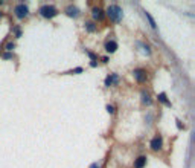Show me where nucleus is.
Instances as JSON below:
<instances>
[{
  "label": "nucleus",
  "mask_w": 195,
  "mask_h": 168,
  "mask_svg": "<svg viewBox=\"0 0 195 168\" xmlns=\"http://www.w3.org/2000/svg\"><path fill=\"white\" fill-rule=\"evenodd\" d=\"M162 144H163V141L160 136H156L153 141H151V148L154 150V151H158V150L162 148Z\"/></svg>",
  "instance_id": "nucleus-5"
},
{
  "label": "nucleus",
  "mask_w": 195,
  "mask_h": 168,
  "mask_svg": "<svg viewBox=\"0 0 195 168\" xmlns=\"http://www.w3.org/2000/svg\"><path fill=\"white\" fill-rule=\"evenodd\" d=\"M0 17H2V15H0Z\"/></svg>",
  "instance_id": "nucleus-21"
},
{
  "label": "nucleus",
  "mask_w": 195,
  "mask_h": 168,
  "mask_svg": "<svg viewBox=\"0 0 195 168\" xmlns=\"http://www.w3.org/2000/svg\"><path fill=\"white\" fill-rule=\"evenodd\" d=\"M15 15L19 17V19H24L26 15L29 14V8H28V5H24V3H20V5H17L15 6Z\"/></svg>",
  "instance_id": "nucleus-3"
},
{
  "label": "nucleus",
  "mask_w": 195,
  "mask_h": 168,
  "mask_svg": "<svg viewBox=\"0 0 195 168\" xmlns=\"http://www.w3.org/2000/svg\"><path fill=\"white\" fill-rule=\"evenodd\" d=\"M85 28H87V31H88V32H93V31L96 29V28H95V25H93V23H90V22H87V23H85Z\"/></svg>",
  "instance_id": "nucleus-15"
},
{
  "label": "nucleus",
  "mask_w": 195,
  "mask_h": 168,
  "mask_svg": "<svg viewBox=\"0 0 195 168\" xmlns=\"http://www.w3.org/2000/svg\"><path fill=\"white\" fill-rule=\"evenodd\" d=\"M90 168H99V167H98V164H92V165H90Z\"/></svg>",
  "instance_id": "nucleus-19"
},
{
  "label": "nucleus",
  "mask_w": 195,
  "mask_h": 168,
  "mask_svg": "<svg viewBox=\"0 0 195 168\" xmlns=\"http://www.w3.org/2000/svg\"><path fill=\"white\" fill-rule=\"evenodd\" d=\"M66 14L69 15V17H76L78 14H79V9L76 6H73V5H69L67 8H66Z\"/></svg>",
  "instance_id": "nucleus-7"
},
{
  "label": "nucleus",
  "mask_w": 195,
  "mask_h": 168,
  "mask_svg": "<svg viewBox=\"0 0 195 168\" xmlns=\"http://www.w3.org/2000/svg\"><path fill=\"white\" fill-rule=\"evenodd\" d=\"M107 15L113 22H120L122 17H123V11L119 5H110L108 9H107Z\"/></svg>",
  "instance_id": "nucleus-1"
},
{
  "label": "nucleus",
  "mask_w": 195,
  "mask_h": 168,
  "mask_svg": "<svg viewBox=\"0 0 195 168\" xmlns=\"http://www.w3.org/2000/svg\"><path fill=\"white\" fill-rule=\"evenodd\" d=\"M137 45H139V46H140L142 49H143V50H145V55H149V54H151V50H149V48H148L146 45H143V43H140V41L137 43Z\"/></svg>",
  "instance_id": "nucleus-13"
},
{
  "label": "nucleus",
  "mask_w": 195,
  "mask_h": 168,
  "mask_svg": "<svg viewBox=\"0 0 195 168\" xmlns=\"http://www.w3.org/2000/svg\"><path fill=\"white\" fill-rule=\"evenodd\" d=\"M92 17H93L95 20H102V19H104V11L101 9V8H93Z\"/></svg>",
  "instance_id": "nucleus-8"
},
{
  "label": "nucleus",
  "mask_w": 195,
  "mask_h": 168,
  "mask_svg": "<svg viewBox=\"0 0 195 168\" xmlns=\"http://www.w3.org/2000/svg\"><path fill=\"white\" fill-rule=\"evenodd\" d=\"M6 48H8V49H14V43H8Z\"/></svg>",
  "instance_id": "nucleus-17"
},
{
  "label": "nucleus",
  "mask_w": 195,
  "mask_h": 168,
  "mask_svg": "<svg viewBox=\"0 0 195 168\" xmlns=\"http://www.w3.org/2000/svg\"><path fill=\"white\" fill-rule=\"evenodd\" d=\"M2 3H3V2H2V0H0V5H2Z\"/></svg>",
  "instance_id": "nucleus-20"
},
{
  "label": "nucleus",
  "mask_w": 195,
  "mask_h": 168,
  "mask_svg": "<svg viewBox=\"0 0 195 168\" xmlns=\"http://www.w3.org/2000/svg\"><path fill=\"white\" fill-rule=\"evenodd\" d=\"M177 125H179V128H183V125H181V122H180L179 119H177Z\"/></svg>",
  "instance_id": "nucleus-18"
},
{
  "label": "nucleus",
  "mask_w": 195,
  "mask_h": 168,
  "mask_svg": "<svg viewBox=\"0 0 195 168\" xmlns=\"http://www.w3.org/2000/svg\"><path fill=\"white\" fill-rule=\"evenodd\" d=\"M142 104H145V105H151V96H149L146 92H142Z\"/></svg>",
  "instance_id": "nucleus-10"
},
{
  "label": "nucleus",
  "mask_w": 195,
  "mask_h": 168,
  "mask_svg": "<svg viewBox=\"0 0 195 168\" xmlns=\"http://www.w3.org/2000/svg\"><path fill=\"white\" fill-rule=\"evenodd\" d=\"M145 15H146V19H148V22H149V25H151V26H153V28L156 29V28H157V26H156V22L153 20V17H151V15H149L148 12H145Z\"/></svg>",
  "instance_id": "nucleus-14"
},
{
  "label": "nucleus",
  "mask_w": 195,
  "mask_h": 168,
  "mask_svg": "<svg viewBox=\"0 0 195 168\" xmlns=\"http://www.w3.org/2000/svg\"><path fill=\"white\" fill-rule=\"evenodd\" d=\"M145 164H146V157H145V156H139V157L136 159V162H134V167H136V168H143Z\"/></svg>",
  "instance_id": "nucleus-9"
},
{
  "label": "nucleus",
  "mask_w": 195,
  "mask_h": 168,
  "mask_svg": "<svg viewBox=\"0 0 195 168\" xmlns=\"http://www.w3.org/2000/svg\"><path fill=\"white\" fill-rule=\"evenodd\" d=\"M57 8L52 6V5H44L40 8V14L44 17V19H54V17L57 15Z\"/></svg>",
  "instance_id": "nucleus-2"
},
{
  "label": "nucleus",
  "mask_w": 195,
  "mask_h": 168,
  "mask_svg": "<svg viewBox=\"0 0 195 168\" xmlns=\"http://www.w3.org/2000/svg\"><path fill=\"white\" fill-rule=\"evenodd\" d=\"M107 112H108V113H113V112H114V109L111 107V105H107Z\"/></svg>",
  "instance_id": "nucleus-16"
},
{
  "label": "nucleus",
  "mask_w": 195,
  "mask_h": 168,
  "mask_svg": "<svg viewBox=\"0 0 195 168\" xmlns=\"http://www.w3.org/2000/svg\"><path fill=\"white\" fill-rule=\"evenodd\" d=\"M118 81V75H110V76H107V79H105V86H111L113 83H116Z\"/></svg>",
  "instance_id": "nucleus-11"
},
{
  "label": "nucleus",
  "mask_w": 195,
  "mask_h": 168,
  "mask_svg": "<svg viewBox=\"0 0 195 168\" xmlns=\"http://www.w3.org/2000/svg\"><path fill=\"white\" fill-rule=\"evenodd\" d=\"M105 50H107L108 54H113V52H116V50H118V43H116V41H113V40L107 41V43H105Z\"/></svg>",
  "instance_id": "nucleus-6"
},
{
  "label": "nucleus",
  "mask_w": 195,
  "mask_h": 168,
  "mask_svg": "<svg viewBox=\"0 0 195 168\" xmlns=\"http://www.w3.org/2000/svg\"><path fill=\"white\" fill-rule=\"evenodd\" d=\"M158 101H162V102H163L165 105H171L169 100L166 98V95H165V93H160V95H158Z\"/></svg>",
  "instance_id": "nucleus-12"
},
{
  "label": "nucleus",
  "mask_w": 195,
  "mask_h": 168,
  "mask_svg": "<svg viewBox=\"0 0 195 168\" xmlns=\"http://www.w3.org/2000/svg\"><path fill=\"white\" fill-rule=\"evenodd\" d=\"M134 76H136V79H137L139 83H145L146 79H148L146 72H145V70H142V69H136L134 70Z\"/></svg>",
  "instance_id": "nucleus-4"
}]
</instances>
